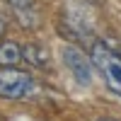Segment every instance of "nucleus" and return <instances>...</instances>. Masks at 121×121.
Here are the masks:
<instances>
[{
    "mask_svg": "<svg viewBox=\"0 0 121 121\" xmlns=\"http://www.w3.org/2000/svg\"><path fill=\"white\" fill-rule=\"evenodd\" d=\"M60 32L70 41H90L95 34V17L87 3L68 0L60 10Z\"/></svg>",
    "mask_w": 121,
    "mask_h": 121,
    "instance_id": "obj_1",
    "label": "nucleus"
},
{
    "mask_svg": "<svg viewBox=\"0 0 121 121\" xmlns=\"http://www.w3.org/2000/svg\"><path fill=\"white\" fill-rule=\"evenodd\" d=\"M90 58L95 63V70L102 75L104 85L112 90L116 97H121V53L114 51L104 41H92Z\"/></svg>",
    "mask_w": 121,
    "mask_h": 121,
    "instance_id": "obj_2",
    "label": "nucleus"
},
{
    "mask_svg": "<svg viewBox=\"0 0 121 121\" xmlns=\"http://www.w3.org/2000/svg\"><path fill=\"white\" fill-rule=\"evenodd\" d=\"M29 87L32 78L27 70H19L17 65H0V97L3 99H22Z\"/></svg>",
    "mask_w": 121,
    "mask_h": 121,
    "instance_id": "obj_3",
    "label": "nucleus"
},
{
    "mask_svg": "<svg viewBox=\"0 0 121 121\" xmlns=\"http://www.w3.org/2000/svg\"><path fill=\"white\" fill-rule=\"evenodd\" d=\"M63 65L70 70V75L75 78L78 85L87 87L90 82H92V68H95V63H92V58H87L78 46L65 44V48H63Z\"/></svg>",
    "mask_w": 121,
    "mask_h": 121,
    "instance_id": "obj_4",
    "label": "nucleus"
},
{
    "mask_svg": "<svg viewBox=\"0 0 121 121\" xmlns=\"http://www.w3.org/2000/svg\"><path fill=\"white\" fill-rule=\"evenodd\" d=\"M22 56L27 58V63H32L34 68H46V65H48V60H51L48 48L41 46V44H36V41L27 44V46L22 48Z\"/></svg>",
    "mask_w": 121,
    "mask_h": 121,
    "instance_id": "obj_5",
    "label": "nucleus"
},
{
    "mask_svg": "<svg viewBox=\"0 0 121 121\" xmlns=\"http://www.w3.org/2000/svg\"><path fill=\"white\" fill-rule=\"evenodd\" d=\"M22 48H19L15 41H3L0 44V65H17L19 60H22Z\"/></svg>",
    "mask_w": 121,
    "mask_h": 121,
    "instance_id": "obj_6",
    "label": "nucleus"
},
{
    "mask_svg": "<svg viewBox=\"0 0 121 121\" xmlns=\"http://www.w3.org/2000/svg\"><path fill=\"white\" fill-rule=\"evenodd\" d=\"M7 3L12 5V10L17 12L19 19L24 17V12H29V10H32V0H7Z\"/></svg>",
    "mask_w": 121,
    "mask_h": 121,
    "instance_id": "obj_7",
    "label": "nucleus"
},
{
    "mask_svg": "<svg viewBox=\"0 0 121 121\" xmlns=\"http://www.w3.org/2000/svg\"><path fill=\"white\" fill-rule=\"evenodd\" d=\"M3 32H5V17L0 15V36H3Z\"/></svg>",
    "mask_w": 121,
    "mask_h": 121,
    "instance_id": "obj_8",
    "label": "nucleus"
},
{
    "mask_svg": "<svg viewBox=\"0 0 121 121\" xmlns=\"http://www.w3.org/2000/svg\"><path fill=\"white\" fill-rule=\"evenodd\" d=\"M97 121H121V119H97Z\"/></svg>",
    "mask_w": 121,
    "mask_h": 121,
    "instance_id": "obj_9",
    "label": "nucleus"
}]
</instances>
